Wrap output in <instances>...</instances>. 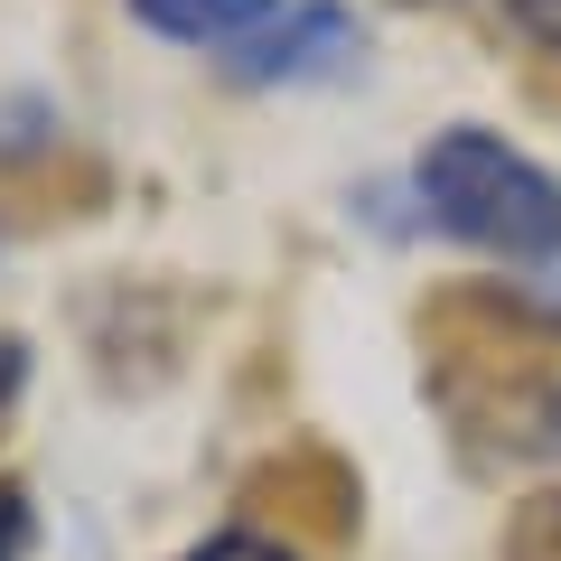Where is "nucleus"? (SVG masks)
<instances>
[{
  "label": "nucleus",
  "instance_id": "obj_4",
  "mask_svg": "<svg viewBox=\"0 0 561 561\" xmlns=\"http://www.w3.org/2000/svg\"><path fill=\"white\" fill-rule=\"evenodd\" d=\"M243 505H262V515H290L300 534H319V542H346V534H356V486H346V468L319 459V449H300V459L262 468V478L243 486Z\"/></svg>",
  "mask_w": 561,
  "mask_h": 561
},
{
  "label": "nucleus",
  "instance_id": "obj_6",
  "mask_svg": "<svg viewBox=\"0 0 561 561\" xmlns=\"http://www.w3.org/2000/svg\"><path fill=\"white\" fill-rule=\"evenodd\" d=\"M496 561H561V486H542V496H524L515 515H505Z\"/></svg>",
  "mask_w": 561,
  "mask_h": 561
},
{
  "label": "nucleus",
  "instance_id": "obj_5",
  "mask_svg": "<svg viewBox=\"0 0 561 561\" xmlns=\"http://www.w3.org/2000/svg\"><path fill=\"white\" fill-rule=\"evenodd\" d=\"M131 20L179 47H253L280 20V0H131Z\"/></svg>",
  "mask_w": 561,
  "mask_h": 561
},
{
  "label": "nucleus",
  "instance_id": "obj_7",
  "mask_svg": "<svg viewBox=\"0 0 561 561\" xmlns=\"http://www.w3.org/2000/svg\"><path fill=\"white\" fill-rule=\"evenodd\" d=\"M187 561H300V552L272 542V534H253V524H234V534H216L206 552H187Z\"/></svg>",
  "mask_w": 561,
  "mask_h": 561
},
{
  "label": "nucleus",
  "instance_id": "obj_8",
  "mask_svg": "<svg viewBox=\"0 0 561 561\" xmlns=\"http://www.w3.org/2000/svg\"><path fill=\"white\" fill-rule=\"evenodd\" d=\"M505 20H515V38H534L542 57H561V0H505Z\"/></svg>",
  "mask_w": 561,
  "mask_h": 561
},
{
  "label": "nucleus",
  "instance_id": "obj_10",
  "mask_svg": "<svg viewBox=\"0 0 561 561\" xmlns=\"http://www.w3.org/2000/svg\"><path fill=\"white\" fill-rule=\"evenodd\" d=\"M20 383H28V346H20V337H10V328H0V402L20 393Z\"/></svg>",
  "mask_w": 561,
  "mask_h": 561
},
{
  "label": "nucleus",
  "instance_id": "obj_2",
  "mask_svg": "<svg viewBox=\"0 0 561 561\" xmlns=\"http://www.w3.org/2000/svg\"><path fill=\"white\" fill-rule=\"evenodd\" d=\"M421 197L440 216V234L478 243L496 262H561V179L478 122L421 150Z\"/></svg>",
  "mask_w": 561,
  "mask_h": 561
},
{
  "label": "nucleus",
  "instance_id": "obj_1",
  "mask_svg": "<svg viewBox=\"0 0 561 561\" xmlns=\"http://www.w3.org/2000/svg\"><path fill=\"white\" fill-rule=\"evenodd\" d=\"M431 393L505 449H561V328L515 290H449L421 309Z\"/></svg>",
  "mask_w": 561,
  "mask_h": 561
},
{
  "label": "nucleus",
  "instance_id": "obj_9",
  "mask_svg": "<svg viewBox=\"0 0 561 561\" xmlns=\"http://www.w3.org/2000/svg\"><path fill=\"white\" fill-rule=\"evenodd\" d=\"M28 542H38V515L20 486H0V561H28Z\"/></svg>",
  "mask_w": 561,
  "mask_h": 561
},
{
  "label": "nucleus",
  "instance_id": "obj_3",
  "mask_svg": "<svg viewBox=\"0 0 561 561\" xmlns=\"http://www.w3.org/2000/svg\"><path fill=\"white\" fill-rule=\"evenodd\" d=\"M356 47H365V28L346 20L337 0H300V10H280L253 47H234V76L243 84H300V76H337Z\"/></svg>",
  "mask_w": 561,
  "mask_h": 561
}]
</instances>
